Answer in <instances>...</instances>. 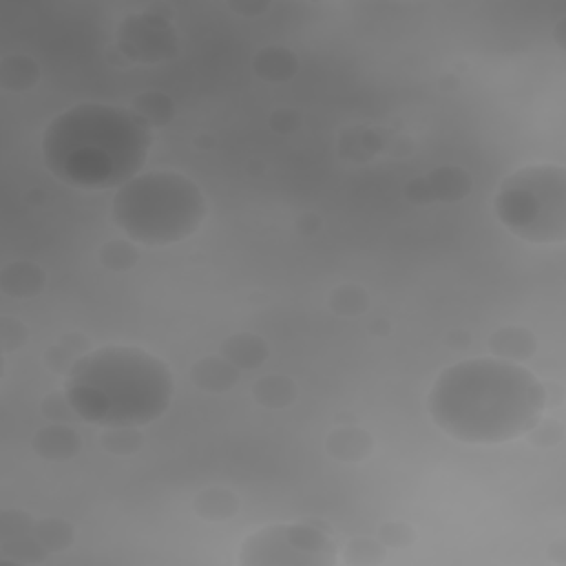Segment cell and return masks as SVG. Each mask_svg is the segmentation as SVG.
Returning a JSON list of instances; mask_svg holds the SVG:
<instances>
[{"label": "cell", "instance_id": "1", "mask_svg": "<svg viewBox=\"0 0 566 566\" xmlns=\"http://www.w3.org/2000/svg\"><path fill=\"white\" fill-rule=\"evenodd\" d=\"M544 407V385L526 367L500 356L447 367L427 396L436 427L469 444H502L531 433Z\"/></svg>", "mask_w": 566, "mask_h": 566}, {"label": "cell", "instance_id": "2", "mask_svg": "<svg viewBox=\"0 0 566 566\" xmlns=\"http://www.w3.org/2000/svg\"><path fill=\"white\" fill-rule=\"evenodd\" d=\"M150 144V126L139 113L111 104H77L49 122L42 157L62 184L106 190L137 177Z\"/></svg>", "mask_w": 566, "mask_h": 566}, {"label": "cell", "instance_id": "3", "mask_svg": "<svg viewBox=\"0 0 566 566\" xmlns=\"http://www.w3.org/2000/svg\"><path fill=\"white\" fill-rule=\"evenodd\" d=\"M170 367L146 349L106 345L80 356L66 376L71 411L108 429H130L157 420L172 400Z\"/></svg>", "mask_w": 566, "mask_h": 566}, {"label": "cell", "instance_id": "4", "mask_svg": "<svg viewBox=\"0 0 566 566\" xmlns=\"http://www.w3.org/2000/svg\"><path fill=\"white\" fill-rule=\"evenodd\" d=\"M208 212L201 188L186 175L153 170L115 190L111 217L135 243L164 248L195 234Z\"/></svg>", "mask_w": 566, "mask_h": 566}, {"label": "cell", "instance_id": "5", "mask_svg": "<svg viewBox=\"0 0 566 566\" xmlns=\"http://www.w3.org/2000/svg\"><path fill=\"white\" fill-rule=\"evenodd\" d=\"M495 217L528 243L566 239V172L562 166L535 164L509 175L495 195Z\"/></svg>", "mask_w": 566, "mask_h": 566}, {"label": "cell", "instance_id": "6", "mask_svg": "<svg viewBox=\"0 0 566 566\" xmlns=\"http://www.w3.org/2000/svg\"><path fill=\"white\" fill-rule=\"evenodd\" d=\"M334 562V542L307 524L263 526L239 548L241 566H332Z\"/></svg>", "mask_w": 566, "mask_h": 566}, {"label": "cell", "instance_id": "7", "mask_svg": "<svg viewBox=\"0 0 566 566\" xmlns=\"http://www.w3.org/2000/svg\"><path fill=\"white\" fill-rule=\"evenodd\" d=\"M33 449L49 460H64L80 449V438L75 436L73 429H66L62 424H51L33 438Z\"/></svg>", "mask_w": 566, "mask_h": 566}, {"label": "cell", "instance_id": "8", "mask_svg": "<svg viewBox=\"0 0 566 566\" xmlns=\"http://www.w3.org/2000/svg\"><path fill=\"white\" fill-rule=\"evenodd\" d=\"M42 287V274L31 263H9L2 272V290L11 296H31Z\"/></svg>", "mask_w": 566, "mask_h": 566}, {"label": "cell", "instance_id": "9", "mask_svg": "<svg viewBox=\"0 0 566 566\" xmlns=\"http://www.w3.org/2000/svg\"><path fill=\"white\" fill-rule=\"evenodd\" d=\"M533 334L520 332V329H502L497 334H493L491 338V349L500 356V358H526L533 352Z\"/></svg>", "mask_w": 566, "mask_h": 566}, {"label": "cell", "instance_id": "10", "mask_svg": "<svg viewBox=\"0 0 566 566\" xmlns=\"http://www.w3.org/2000/svg\"><path fill=\"white\" fill-rule=\"evenodd\" d=\"M197 511H199V515L210 517V520L232 517L234 511H237V500H234L232 493L214 489V491L201 493V497L197 502Z\"/></svg>", "mask_w": 566, "mask_h": 566}]
</instances>
